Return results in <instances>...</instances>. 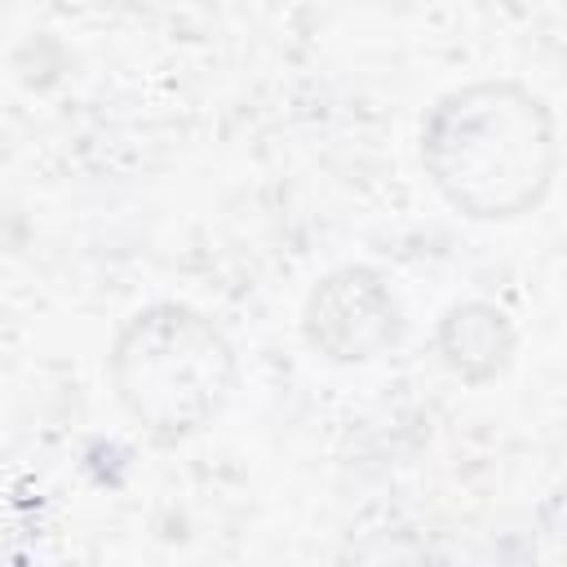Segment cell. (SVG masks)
Here are the masks:
<instances>
[{
  "label": "cell",
  "instance_id": "2",
  "mask_svg": "<svg viewBox=\"0 0 567 567\" xmlns=\"http://www.w3.org/2000/svg\"><path fill=\"white\" fill-rule=\"evenodd\" d=\"M235 346L182 301L133 310L106 354L111 390L124 416L155 443H182L213 425L235 390Z\"/></svg>",
  "mask_w": 567,
  "mask_h": 567
},
{
  "label": "cell",
  "instance_id": "3",
  "mask_svg": "<svg viewBox=\"0 0 567 567\" xmlns=\"http://www.w3.org/2000/svg\"><path fill=\"white\" fill-rule=\"evenodd\" d=\"M403 315L390 284L368 266L332 270L306 301V341L332 363H368L399 341Z\"/></svg>",
  "mask_w": 567,
  "mask_h": 567
},
{
  "label": "cell",
  "instance_id": "4",
  "mask_svg": "<svg viewBox=\"0 0 567 567\" xmlns=\"http://www.w3.org/2000/svg\"><path fill=\"white\" fill-rule=\"evenodd\" d=\"M439 354L443 363L465 377V381H487L496 377L509 354H514V332L505 323V315L496 306H483V301H465V306H452L439 323Z\"/></svg>",
  "mask_w": 567,
  "mask_h": 567
},
{
  "label": "cell",
  "instance_id": "1",
  "mask_svg": "<svg viewBox=\"0 0 567 567\" xmlns=\"http://www.w3.org/2000/svg\"><path fill=\"white\" fill-rule=\"evenodd\" d=\"M421 168L461 217H527L558 173L554 111L518 80L461 84L421 120Z\"/></svg>",
  "mask_w": 567,
  "mask_h": 567
}]
</instances>
